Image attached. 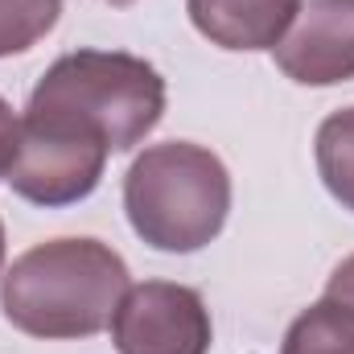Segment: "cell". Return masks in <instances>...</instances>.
<instances>
[{
	"mask_svg": "<svg viewBox=\"0 0 354 354\" xmlns=\"http://www.w3.org/2000/svg\"><path fill=\"white\" fill-rule=\"evenodd\" d=\"M326 297H330V301H342V305L354 309V256H346L342 264L334 268V276H330V284H326Z\"/></svg>",
	"mask_w": 354,
	"mask_h": 354,
	"instance_id": "cell-12",
	"label": "cell"
},
{
	"mask_svg": "<svg viewBox=\"0 0 354 354\" xmlns=\"http://www.w3.org/2000/svg\"><path fill=\"white\" fill-rule=\"evenodd\" d=\"M107 145L54 115H21V136H17V157L8 165V185L33 206H71L95 194L103 165H107Z\"/></svg>",
	"mask_w": 354,
	"mask_h": 354,
	"instance_id": "cell-4",
	"label": "cell"
},
{
	"mask_svg": "<svg viewBox=\"0 0 354 354\" xmlns=\"http://www.w3.org/2000/svg\"><path fill=\"white\" fill-rule=\"evenodd\" d=\"M194 29L218 50H276L301 12V0H185Z\"/></svg>",
	"mask_w": 354,
	"mask_h": 354,
	"instance_id": "cell-7",
	"label": "cell"
},
{
	"mask_svg": "<svg viewBox=\"0 0 354 354\" xmlns=\"http://www.w3.org/2000/svg\"><path fill=\"white\" fill-rule=\"evenodd\" d=\"M33 115L71 120L111 153L136 149L165 115V79L153 62L120 50L62 54L29 95Z\"/></svg>",
	"mask_w": 354,
	"mask_h": 354,
	"instance_id": "cell-2",
	"label": "cell"
},
{
	"mask_svg": "<svg viewBox=\"0 0 354 354\" xmlns=\"http://www.w3.org/2000/svg\"><path fill=\"white\" fill-rule=\"evenodd\" d=\"M62 17V0H0V58L33 50Z\"/></svg>",
	"mask_w": 354,
	"mask_h": 354,
	"instance_id": "cell-10",
	"label": "cell"
},
{
	"mask_svg": "<svg viewBox=\"0 0 354 354\" xmlns=\"http://www.w3.org/2000/svg\"><path fill=\"white\" fill-rule=\"evenodd\" d=\"M280 354H354V309L322 297L288 326Z\"/></svg>",
	"mask_w": 354,
	"mask_h": 354,
	"instance_id": "cell-8",
	"label": "cell"
},
{
	"mask_svg": "<svg viewBox=\"0 0 354 354\" xmlns=\"http://www.w3.org/2000/svg\"><path fill=\"white\" fill-rule=\"evenodd\" d=\"M107 4H115V8H128V4H136V0H107Z\"/></svg>",
	"mask_w": 354,
	"mask_h": 354,
	"instance_id": "cell-14",
	"label": "cell"
},
{
	"mask_svg": "<svg viewBox=\"0 0 354 354\" xmlns=\"http://www.w3.org/2000/svg\"><path fill=\"white\" fill-rule=\"evenodd\" d=\"M124 210L149 248L189 256L223 231L231 214V174L202 145H153L124 177Z\"/></svg>",
	"mask_w": 354,
	"mask_h": 354,
	"instance_id": "cell-3",
	"label": "cell"
},
{
	"mask_svg": "<svg viewBox=\"0 0 354 354\" xmlns=\"http://www.w3.org/2000/svg\"><path fill=\"white\" fill-rule=\"evenodd\" d=\"M313 157H317V174L326 181V189L334 194V202L354 210V107H342L322 120Z\"/></svg>",
	"mask_w": 354,
	"mask_h": 354,
	"instance_id": "cell-9",
	"label": "cell"
},
{
	"mask_svg": "<svg viewBox=\"0 0 354 354\" xmlns=\"http://www.w3.org/2000/svg\"><path fill=\"white\" fill-rule=\"evenodd\" d=\"M284 79L334 87L354 79V0H309L272 50Z\"/></svg>",
	"mask_w": 354,
	"mask_h": 354,
	"instance_id": "cell-6",
	"label": "cell"
},
{
	"mask_svg": "<svg viewBox=\"0 0 354 354\" xmlns=\"http://www.w3.org/2000/svg\"><path fill=\"white\" fill-rule=\"evenodd\" d=\"M17 136H21V120L12 115V107L0 99V181L8 177V165L17 157Z\"/></svg>",
	"mask_w": 354,
	"mask_h": 354,
	"instance_id": "cell-11",
	"label": "cell"
},
{
	"mask_svg": "<svg viewBox=\"0 0 354 354\" xmlns=\"http://www.w3.org/2000/svg\"><path fill=\"white\" fill-rule=\"evenodd\" d=\"M128 264L99 239H50L0 276V309L29 338H91L111 326Z\"/></svg>",
	"mask_w": 354,
	"mask_h": 354,
	"instance_id": "cell-1",
	"label": "cell"
},
{
	"mask_svg": "<svg viewBox=\"0 0 354 354\" xmlns=\"http://www.w3.org/2000/svg\"><path fill=\"white\" fill-rule=\"evenodd\" d=\"M210 334L202 292L169 280L132 284L111 317V342L120 354H206Z\"/></svg>",
	"mask_w": 354,
	"mask_h": 354,
	"instance_id": "cell-5",
	"label": "cell"
},
{
	"mask_svg": "<svg viewBox=\"0 0 354 354\" xmlns=\"http://www.w3.org/2000/svg\"><path fill=\"white\" fill-rule=\"evenodd\" d=\"M0 268H4V223H0Z\"/></svg>",
	"mask_w": 354,
	"mask_h": 354,
	"instance_id": "cell-13",
	"label": "cell"
}]
</instances>
